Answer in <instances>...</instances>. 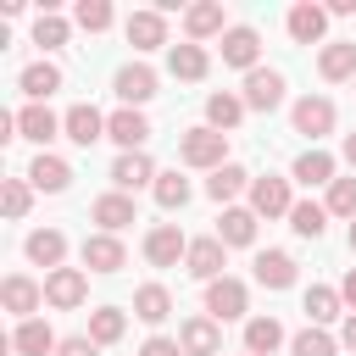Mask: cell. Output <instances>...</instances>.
<instances>
[{
  "label": "cell",
  "instance_id": "cell-1",
  "mask_svg": "<svg viewBox=\"0 0 356 356\" xmlns=\"http://www.w3.org/2000/svg\"><path fill=\"white\" fill-rule=\"evenodd\" d=\"M178 161L184 167H200V172H217V167H228V134H217V128H184L178 134Z\"/></svg>",
  "mask_w": 356,
  "mask_h": 356
},
{
  "label": "cell",
  "instance_id": "cell-2",
  "mask_svg": "<svg viewBox=\"0 0 356 356\" xmlns=\"http://www.w3.org/2000/svg\"><path fill=\"white\" fill-rule=\"evenodd\" d=\"M250 312V289L239 284V278H211L206 284V317H217V323H234V317H245Z\"/></svg>",
  "mask_w": 356,
  "mask_h": 356
},
{
  "label": "cell",
  "instance_id": "cell-3",
  "mask_svg": "<svg viewBox=\"0 0 356 356\" xmlns=\"http://www.w3.org/2000/svg\"><path fill=\"white\" fill-rule=\"evenodd\" d=\"M83 295H89V273H83V267H56V273H44V306L72 312V306H83Z\"/></svg>",
  "mask_w": 356,
  "mask_h": 356
},
{
  "label": "cell",
  "instance_id": "cell-4",
  "mask_svg": "<svg viewBox=\"0 0 356 356\" xmlns=\"http://www.w3.org/2000/svg\"><path fill=\"white\" fill-rule=\"evenodd\" d=\"M289 122H295V134H306L317 145L323 134H334V100L328 95H300L295 111H289Z\"/></svg>",
  "mask_w": 356,
  "mask_h": 356
},
{
  "label": "cell",
  "instance_id": "cell-5",
  "mask_svg": "<svg viewBox=\"0 0 356 356\" xmlns=\"http://www.w3.org/2000/svg\"><path fill=\"white\" fill-rule=\"evenodd\" d=\"M184 256H189V239H184L178 222H156V228L145 234V261H150V267H178Z\"/></svg>",
  "mask_w": 356,
  "mask_h": 356
},
{
  "label": "cell",
  "instance_id": "cell-6",
  "mask_svg": "<svg viewBox=\"0 0 356 356\" xmlns=\"http://www.w3.org/2000/svg\"><path fill=\"white\" fill-rule=\"evenodd\" d=\"M0 306H6L17 323H28V317L44 306V284H33L28 273H6V284H0Z\"/></svg>",
  "mask_w": 356,
  "mask_h": 356
},
{
  "label": "cell",
  "instance_id": "cell-7",
  "mask_svg": "<svg viewBox=\"0 0 356 356\" xmlns=\"http://www.w3.org/2000/svg\"><path fill=\"white\" fill-rule=\"evenodd\" d=\"M278 106H284V72L278 67L245 72V111H278Z\"/></svg>",
  "mask_w": 356,
  "mask_h": 356
},
{
  "label": "cell",
  "instance_id": "cell-8",
  "mask_svg": "<svg viewBox=\"0 0 356 356\" xmlns=\"http://www.w3.org/2000/svg\"><path fill=\"white\" fill-rule=\"evenodd\" d=\"M250 211L256 217H289L295 211V195H289V178H250Z\"/></svg>",
  "mask_w": 356,
  "mask_h": 356
},
{
  "label": "cell",
  "instance_id": "cell-9",
  "mask_svg": "<svg viewBox=\"0 0 356 356\" xmlns=\"http://www.w3.org/2000/svg\"><path fill=\"white\" fill-rule=\"evenodd\" d=\"M184 267H189V278L211 284V278H222V267H228V245H222L217 234H206V239H189V256H184Z\"/></svg>",
  "mask_w": 356,
  "mask_h": 356
},
{
  "label": "cell",
  "instance_id": "cell-10",
  "mask_svg": "<svg viewBox=\"0 0 356 356\" xmlns=\"http://www.w3.org/2000/svg\"><path fill=\"white\" fill-rule=\"evenodd\" d=\"M111 89H117V100L122 106H145V100H156V72L145 67V61H128V67H117V78H111Z\"/></svg>",
  "mask_w": 356,
  "mask_h": 356
},
{
  "label": "cell",
  "instance_id": "cell-11",
  "mask_svg": "<svg viewBox=\"0 0 356 356\" xmlns=\"http://www.w3.org/2000/svg\"><path fill=\"white\" fill-rule=\"evenodd\" d=\"M78 256H83V273H117V267L128 261V245H122L117 234H89V239L78 245Z\"/></svg>",
  "mask_w": 356,
  "mask_h": 356
},
{
  "label": "cell",
  "instance_id": "cell-12",
  "mask_svg": "<svg viewBox=\"0 0 356 356\" xmlns=\"http://www.w3.org/2000/svg\"><path fill=\"white\" fill-rule=\"evenodd\" d=\"M284 28H289V39H295V44H323V33H328V6L300 0V6H289Z\"/></svg>",
  "mask_w": 356,
  "mask_h": 356
},
{
  "label": "cell",
  "instance_id": "cell-13",
  "mask_svg": "<svg viewBox=\"0 0 356 356\" xmlns=\"http://www.w3.org/2000/svg\"><path fill=\"white\" fill-rule=\"evenodd\" d=\"M256 56H261V33H256V28H245V22H239V28H228V33H222V67L256 72V67H261Z\"/></svg>",
  "mask_w": 356,
  "mask_h": 356
},
{
  "label": "cell",
  "instance_id": "cell-14",
  "mask_svg": "<svg viewBox=\"0 0 356 356\" xmlns=\"http://www.w3.org/2000/svg\"><path fill=\"white\" fill-rule=\"evenodd\" d=\"M106 139H111V145H122V150H145V139H150V122H145V111H134V106H117V111L106 117Z\"/></svg>",
  "mask_w": 356,
  "mask_h": 356
},
{
  "label": "cell",
  "instance_id": "cell-15",
  "mask_svg": "<svg viewBox=\"0 0 356 356\" xmlns=\"http://www.w3.org/2000/svg\"><path fill=\"white\" fill-rule=\"evenodd\" d=\"M161 172H156V161L145 156V150H122L117 161H111V184L122 189V195H134V189H145V184H156Z\"/></svg>",
  "mask_w": 356,
  "mask_h": 356
},
{
  "label": "cell",
  "instance_id": "cell-16",
  "mask_svg": "<svg viewBox=\"0 0 356 356\" xmlns=\"http://www.w3.org/2000/svg\"><path fill=\"white\" fill-rule=\"evenodd\" d=\"M22 256H28L33 267L56 273V267L67 261V234H61V228H33V234L22 239Z\"/></svg>",
  "mask_w": 356,
  "mask_h": 356
},
{
  "label": "cell",
  "instance_id": "cell-17",
  "mask_svg": "<svg viewBox=\"0 0 356 356\" xmlns=\"http://www.w3.org/2000/svg\"><path fill=\"white\" fill-rule=\"evenodd\" d=\"M178 345H184V356H217L222 350V323L217 317H184Z\"/></svg>",
  "mask_w": 356,
  "mask_h": 356
},
{
  "label": "cell",
  "instance_id": "cell-18",
  "mask_svg": "<svg viewBox=\"0 0 356 356\" xmlns=\"http://www.w3.org/2000/svg\"><path fill=\"white\" fill-rule=\"evenodd\" d=\"M122 33H128L134 50H161V44H167V17H161L156 6H150V11H128Z\"/></svg>",
  "mask_w": 356,
  "mask_h": 356
},
{
  "label": "cell",
  "instance_id": "cell-19",
  "mask_svg": "<svg viewBox=\"0 0 356 356\" xmlns=\"http://www.w3.org/2000/svg\"><path fill=\"white\" fill-rule=\"evenodd\" d=\"M61 134L72 139V145H95V139H106V117L89 106V100H78V106H67V117H61Z\"/></svg>",
  "mask_w": 356,
  "mask_h": 356
},
{
  "label": "cell",
  "instance_id": "cell-20",
  "mask_svg": "<svg viewBox=\"0 0 356 356\" xmlns=\"http://www.w3.org/2000/svg\"><path fill=\"white\" fill-rule=\"evenodd\" d=\"M56 345H61V339H56V328H50L44 317H28V323L11 328V350H17V356H56Z\"/></svg>",
  "mask_w": 356,
  "mask_h": 356
},
{
  "label": "cell",
  "instance_id": "cell-21",
  "mask_svg": "<svg viewBox=\"0 0 356 356\" xmlns=\"http://www.w3.org/2000/svg\"><path fill=\"white\" fill-rule=\"evenodd\" d=\"M184 33H189V44H200V39H211V33H228V11H222V0H200V6H189V11H184Z\"/></svg>",
  "mask_w": 356,
  "mask_h": 356
},
{
  "label": "cell",
  "instance_id": "cell-22",
  "mask_svg": "<svg viewBox=\"0 0 356 356\" xmlns=\"http://www.w3.org/2000/svg\"><path fill=\"white\" fill-rule=\"evenodd\" d=\"M167 72H172L178 83H200V78L211 72V56H206L200 44H189V39H184V44H167Z\"/></svg>",
  "mask_w": 356,
  "mask_h": 356
},
{
  "label": "cell",
  "instance_id": "cell-23",
  "mask_svg": "<svg viewBox=\"0 0 356 356\" xmlns=\"http://www.w3.org/2000/svg\"><path fill=\"white\" fill-rule=\"evenodd\" d=\"M89 217L100 222V234H117V228H128L139 211H134V195H122V189H106V195L89 206Z\"/></svg>",
  "mask_w": 356,
  "mask_h": 356
},
{
  "label": "cell",
  "instance_id": "cell-24",
  "mask_svg": "<svg viewBox=\"0 0 356 356\" xmlns=\"http://www.w3.org/2000/svg\"><path fill=\"white\" fill-rule=\"evenodd\" d=\"M250 267H256V284L261 289H289L295 284V256L289 250H256Z\"/></svg>",
  "mask_w": 356,
  "mask_h": 356
},
{
  "label": "cell",
  "instance_id": "cell-25",
  "mask_svg": "<svg viewBox=\"0 0 356 356\" xmlns=\"http://www.w3.org/2000/svg\"><path fill=\"white\" fill-rule=\"evenodd\" d=\"M317 72H323L328 83L356 78V39H328V44H323V56H317Z\"/></svg>",
  "mask_w": 356,
  "mask_h": 356
},
{
  "label": "cell",
  "instance_id": "cell-26",
  "mask_svg": "<svg viewBox=\"0 0 356 356\" xmlns=\"http://www.w3.org/2000/svg\"><path fill=\"white\" fill-rule=\"evenodd\" d=\"M239 122H245V95H228V89L206 95V128H217V134H234Z\"/></svg>",
  "mask_w": 356,
  "mask_h": 356
},
{
  "label": "cell",
  "instance_id": "cell-27",
  "mask_svg": "<svg viewBox=\"0 0 356 356\" xmlns=\"http://www.w3.org/2000/svg\"><path fill=\"white\" fill-rule=\"evenodd\" d=\"M17 134L33 139V145H50V139L61 134V117H56L50 106H33V100H28V106L17 111Z\"/></svg>",
  "mask_w": 356,
  "mask_h": 356
},
{
  "label": "cell",
  "instance_id": "cell-28",
  "mask_svg": "<svg viewBox=\"0 0 356 356\" xmlns=\"http://www.w3.org/2000/svg\"><path fill=\"white\" fill-rule=\"evenodd\" d=\"M28 184L44 189V195H61V189L72 184V167H67L61 156H44V150H39V156L28 161Z\"/></svg>",
  "mask_w": 356,
  "mask_h": 356
},
{
  "label": "cell",
  "instance_id": "cell-29",
  "mask_svg": "<svg viewBox=\"0 0 356 356\" xmlns=\"http://www.w3.org/2000/svg\"><path fill=\"white\" fill-rule=\"evenodd\" d=\"M206 195H211L217 206H234L239 195H250V172H245L239 161H228V167H217V172L206 178Z\"/></svg>",
  "mask_w": 356,
  "mask_h": 356
},
{
  "label": "cell",
  "instance_id": "cell-30",
  "mask_svg": "<svg viewBox=\"0 0 356 356\" xmlns=\"http://www.w3.org/2000/svg\"><path fill=\"white\" fill-rule=\"evenodd\" d=\"M256 211L250 206H222V217H217V239L222 245H256Z\"/></svg>",
  "mask_w": 356,
  "mask_h": 356
},
{
  "label": "cell",
  "instance_id": "cell-31",
  "mask_svg": "<svg viewBox=\"0 0 356 356\" xmlns=\"http://www.w3.org/2000/svg\"><path fill=\"white\" fill-rule=\"evenodd\" d=\"M17 83H22V95H28L33 106H44V100L61 89V67H56V61H33V67H22Z\"/></svg>",
  "mask_w": 356,
  "mask_h": 356
},
{
  "label": "cell",
  "instance_id": "cell-32",
  "mask_svg": "<svg viewBox=\"0 0 356 356\" xmlns=\"http://www.w3.org/2000/svg\"><path fill=\"white\" fill-rule=\"evenodd\" d=\"M289 178H295V184H306V189H317V184H334V156L312 145V150H300V156H295Z\"/></svg>",
  "mask_w": 356,
  "mask_h": 356
},
{
  "label": "cell",
  "instance_id": "cell-33",
  "mask_svg": "<svg viewBox=\"0 0 356 356\" xmlns=\"http://www.w3.org/2000/svg\"><path fill=\"white\" fill-rule=\"evenodd\" d=\"M134 317L150 323V328L167 323V317H172V295H167V284H139V289H134Z\"/></svg>",
  "mask_w": 356,
  "mask_h": 356
},
{
  "label": "cell",
  "instance_id": "cell-34",
  "mask_svg": "<svg viewBox=\"0 0 356 356\" xmlns=\"http://www.w3.org/2000/svg\"><path fill=\"white\" fill-rule=\"evenodd\" d=\"M284 345V323L267 312V317H245V350L250 356H273Z\"/></svg>",
  "mask_w": 356,
  "mask_h": 356
},
{
  "label": "cell",
  "instance_id": "cell-35",
  "mask_svg": "<svg viewBox=\"0 0 356 356\" xmlns=\"http://www.w3.org/2000/svg\"><path fill=\"white\" fill-rule=\"evenodd\" d=\"M122 334H128V312L122 306H95L89 312V339L95 345H117Z\"/></svg>",
  "mask_w": 356,
  "mask_h": 356
},
{
  "label": "cell",
  "instance_id": "cell-36",
  "mask_svg": "<svg viewBox=\"0 0 356 356\" xmlns=\"http://www.w3.org/2000/svg\"><path fill=\"white\" fill-rule=\"evenodd\" d=\"M300 306H306L312 328H323V323H334V317H339V306H345V300H339V289H328V284H312Z\"/></svg>",
  "mask_w": 356,
  "mask_h": 356
},
{
  "label": "cell",
  "instance_id": "cell-37",
  "mask_svg": "<svg viewBox=\"0 0 356 356\" xmlns=\"http://www.w3.org/2000/svg\"><path fill=\"white\" fill-rule=\"evenodd\" d=\"M150 195H156V206H161V211H184L195 189H189V178H178V172H161V178L150 184Z\"/></svg>",
  "mask_w": 356,
  "mask_h": 356
},
{
  "label": "cell",
  "instance_id": "cell-38",
  "mask_svg": "<svg viewBox=\"0 0 356 356\" xmlns=\"http://www.w3.org/2000/svg\"><path fill=\"white\" fill-rule=\"evenodd\" d=\"M289 228H295L300 239H323V228H328V206H317V200H295Z\"/></svg>",
  "mask_w": 356,
  "mask_h": 356
},
{
  "label": "cell",
  "instance_id": "cell-39",
  "mask_svg": "<svg viewBox=\"0 0 356 356\" xmlns=\"http://www.w3.org/2000/svg\"><path fill=\"white\" fill-rule=\"evenodd\" d=\"M67 33H72L67 17H56V11H39V17H33V44H39V50H61Z\"/></svg>",
  "mask_w": 356,
  "mask_h": 356
},
{
  "label": "cell",
  "instance_id": "cell-40",
  "mask_svg": "<svg viewBox=\"0 0 356 356\" xmlns=\"http://www.w3.org/2000/svg\"><path fill=\"white\" fill-rule=\"evenodd\" d=\"M28 206H33V184L28 178H6L0 184V211L17 222V217H28Z\"/></svg>",
  "mask_w": 356,
  "mask_h": 356
},
{
  "label": "cell",
  "instance_id": "cell-41",
  "mask_svg": "<svg viewBox=\"0 0 356 356\" xmlns=\"http://www.w3.org/2000/svg\"><path fill=\"white\" fill-rule=\"evenodd\" d=\"M289 356H339V339L323 334V328H300V334L289 339Z\"/></svg>",
  "mask_w": 356,
  "mask_h": 356
},
{
  "label": "cell",
  "instance_id": "cell-42",
  "mask_svg": "<svg viewBox=\"0 0 356 356\" xmlns=\"http://www.w3.org/2000/svg\"><path fill=\"white\" fill-rule=\"evenodd\" d=\"M72 17H78V28H83V33H106V28L117 22L111 0H78V11H72Z\"/></svg>",
  "mask_w": 356,
  "mask_h": 356
},
{
  "label": "cell",
  "instance_id": "cell-43",
  "mask_svg": "<svg viewBox=\"0 0 356 356\" xmlns=\"http://www.w3.org/2000/svg\"><path fill=\"white\" fill-rule=\"evenodd\" d=\"M323 206H328V217H350L356 222V178H334Z\"/></svg>",
  "mask_w": 356,
  "mask_h": 356
},
{
  "label": "cell",
  "instance_id": "cell-44",
  "mask_svg": "<svg viewBox=\"0 0 356 356\" xmlns=\"http://www.w3.org/2000/svg\"><path fill=\"white\" fill-rule=\"evenodd\" d=\"M56 356H100V345H95L89 334H67V339L56 345Z\"/></svg>",
  "mask_w": 356,
  "mask_h": 356
},
{
  "label": "cell",
  "instance_id": "cell-45",
  "mask_svg": "<svg viewBox=\"0 0 356 356\" xmlns=\"http://www.w3.org/2000/svg\"><path fill=\"white\" fill-rule=\"evenodd\" d=\"M139 356H184V345H178V339H167V334H150V339L139 345Z\"/></svg>",
  "mask_w": 356,
  "mask_h": 356
},
{
  "label": "cell",
  "instance_id": "cell-46",
  "mask_svg": "<svg viewBox=\"0 0 356 356\" xmlns=\"http://www.w3.org/2000/svg\"><path fill=\"white\" fill-rule=\"evenodd\" d=\"M11 139H22L17 134V111H0V145H11Z\"/></svg>",
  "mask_w": 356,
  "mask_h": 356
},
{
  "label": "cell",
  "instance_id": "cell-47",
  "mask_svg": "<svg viewBox=\"0 0 356 356\" xmlns=\"http://www.w3.org/2000/svg\"><path fill=\"white\" fill-rule=\"evenodd\" d=\"M339 300H345V306H350V312H356V267H350V273H345V278H339Z\"/></svg>",
  "mask_w": 356,
  "mask_h": 356
},
{
  "label": "cell",
  "instance_id": "cell-48",
  "mask_svg": "<svg viewBox=\"0 0 356 356\" xmlns=\"http://www.w3.org/2000/svg\"><path fill=\"white\" fill-rule=\"evenodd\" d=\"M339 345H345V350H356V312L345 317V328H339Z\"/></svg>",
  "mask_w": 356,
  "mask_h": 356
},
{
  "label": "cell",
  "instance_id": "cell-49",
  "mask_svg": "<svg viewBox=\"0 0 356 356\" xmlns=\"http://www.w3.org/2000/svg\"><path fill=\"white\" fill-rule=\"evenodd\" d=\"M345 161L356 167V134H345Z\"/></svg>",
  "mask_w": 356,
  "mask_h": 356
},
{
  "label": "cell",
  "instance_id": "cell-50",
  "mask_svg": "<svg viewBox=\"0 0 356 356\" xmlns=\"http://www.w3.org/2000/svg\"><path fill=\"white\" fill-rule=\"evenodd\" d=\"M350 256H356V222H350Z\"/></svg>",
  "mask_w": 356,
  "mask_h": 356
},
{
  "label": "cell",
  "instance_id": "cell-51",
  "mask_svg": "<svg viewBox=\"0 0 356 356\" xmlns=\"http://www.w3.org/2000/svg\"><path fill=\"white\" fill-rule=\"evenodd\" d=\"M245 356H250V350H245Z\"/></svg>",
  "mask_w": 356,
  "mask_h": 356
}]
</instances>
